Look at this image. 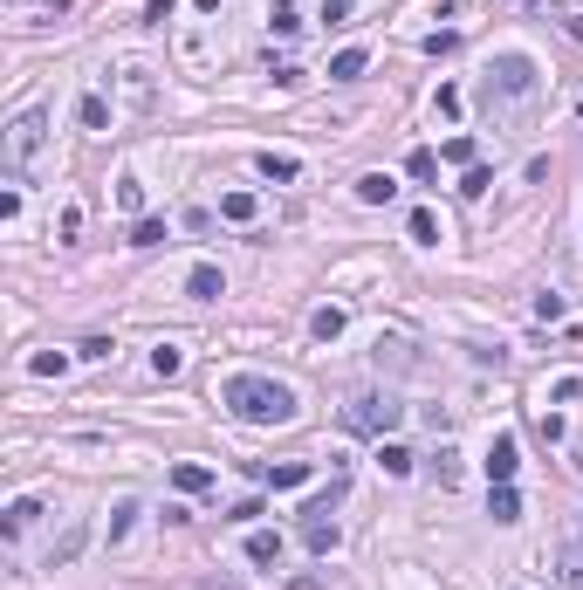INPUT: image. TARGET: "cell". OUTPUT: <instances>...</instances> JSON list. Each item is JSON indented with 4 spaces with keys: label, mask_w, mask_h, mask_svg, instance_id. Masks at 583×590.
<instances>
[{
    "label": "cell",
    "mask_w": 583,
    "mask_h": 590,
    "mask_svg": "<svg viewBox=\"0 0 583 590\" xmlns=\"http://www.w3.org/2000/svg\"><path fill=\"white\" fill-rule=\"evenodd\" d=\"M227 412L233 419H247V426H289L295 412H302V398H295L282 378H262V371H241V378H227Z\"/></svg>",
    "instance_id": "cell-1"
},
{
    "label": "cell",
    "mask_w": 583,
    "mask_h": 590,
    "mask_svg": "<svg viewBox=\"0 0 583 590\" xmlns=\"http://www.w3.org/2000/svg\"><path fill=\"white\" fill-rule=\"evenodd\" d=\"M399 419H405V405L391 398V391H357V398L343 405V426H351V433H399Z\"/></svg>",
    "instance_id": "cell-2"
},
{
    "label": "cell",
    "mask_w": 583,
    "mask_h": 590,
    "mask_svg": "<svg viewBox=\"0 0 583 590\" xmlns=\"http://www.w3.org/2000/svg\"><path fill=\"white\" fill-rule=\"evenodd\" d=\"M42 131H48V117H42V110H21V117H15V131H7V158H15V165H28V158L42 152Z\"/></svg>",
    "instance_id": "cell-3"
},
{
    "label": "cell",
    "mask_w": 583,
    "mask_h": 590,
    "mask_svg": "<svg viewBox=\"0 0 583 590\" xmlns=\"http://www.w3.org/2000/svg\"><path fill=\"white\" fill-rule=\"evenodd\" d=\"M494 90L501 96H536V63L529 55H501L494 63Z\"/></svg>",
    "instance_id": "cell-4"
},
{
    "label": "cell",
    "mask_w": 583,
    "mask_h": 590,
    "mask_svg": "<svg viewBox=\"0 0 583 590\" xmlns=\"http://www.w3.org/2000/svg\"><path fill=\"white\" fill-rule=\"evenodd\" d=\"M515 467H522V447H515V433H494V447H488V481H494V487L515 481Z\"/></svg>",
    "instance_id": "cell-5"
},
{
    "label": "cell",
    "mask_w": 583,
    "mask_h": 590,
    "mask_svg": "<svg viewBox=\"0 0 583 590\" xmlns=\"http://www.w3.org/2000/svg\"><path fill=\"white\" fill-rule=\"evenodd\" d=\"M337 543H343V528L330 522V515H309V522H302V549H309V556H330Z\"/></svg>",
    "instance_id": "cell-6"
},
{
    "label": "cell",
    "mask_w": 583,
    "mask_h": 590,
    "mask_svg": "<svg viewBox=\"0 0 583 590\" xmlns=\"http://www.w3.org/2000/svg\"><path fill=\"white\" fill-rule=\"evenodd\" d=\"M185 295H193V302H220V295H227V275H220L213 261H200L193 275H185Z\"/></svg>",
    "instance_id": "cell-7"
},
{
    "label": "cell",
    "mask_w": 583,
    "mask_h": 590,
    "mask_svg": "<svg viewBox=\"0 0 583 590\" xmlns=\"http://www.w3.org/2000/svg\"><path fill=\"white\" fill-rule=\"evenodd\" d=\"M268 487H309V474H316V460H282V467H254Z\"/></svg>",
    "instance_id": "cell-8"
},
{
    "label": "cell",
    "mask_w": 583,
    "mask_h": 590,
    "mask_svg": "<svg viewBox=\"0 0 583 590\" xmlns=\"http://www.w3.org/2000/svg\"><path fill=\"white\" fill-rule=\"evenodd\" d=\"M343 323H351V316H343L337 302H322V310L309 316V337H316V343H337V337H343Z\"/></svg>",
    "instance_id": "cell-9"
},
{
    "label": "cell",
    "mask_w": 583,
    "mask_h": 590,
    "mask_svg": "<svg viewBox=\"0 0 583 590\" xmlns=\"http://www.w3.org/2000/svg\"><path fill=\"white\" fill-rule=\"evenodd\" d=\"M254 165H262V179H275V186H289V179H302V158H289V152H262Z\"/></svg>",
    "instance_id": "cell-10"
},
{
    "label": "cell",
    "mask_w": 583,
    "mask_h": 590,
    "mask_svg": "<svg viewBox=\"0 0 583 590\" xmlns=\"http://www.w3.org/2000/svg\"><path fill=\"white\" fill-rule=\"evenodd\" d=\"M172 487H179V495H206V487H213V474H206L200 460H179V467H172Z\"/></svg>",
    "instance_id": "cell-11"
},
{
    "label": "cell",
    "mask_w": 583,
    "mask_h": 590,
    "mask_svg": "<svg viewBox=\"0 0 583 590\" xmlns=\"http://www.w3.org/2000/svg\"><path fill=\"white\" fill-rule=\"evenodd\" d=\"M391 192H399V179H391V172H364V179H357V200H364V206H384Z\"/></svg>",
    "instance_id": "cell-12"
},
{
    "label": "cell",
    "mask_w": 583,
    "mask_h": 590,
    "mask_svg": "<svg viewBox=\"0 0 583 590\" xmlns=\"http://www.w3.org/2000/svg\"><path fill=\"white\" fill-rule=\"evenodd\" d=\"M247 563H262V570L282 563V536H275V528H254V536H247Z\"/></svg>",
    "instance_id": "cell-13"
},
{
    "label": "cell",
    "mask_w": 583,
    "mask_h": 590,
    "mask_svg": "<svg viewBox=\"0 0 583 590\" xmlns=\"http://www.w3.org/2000/svg\"><path fill=\"white\" fill-rule=\"evenodd\" d=\"M488 515H494V522H522V495H515V481H501L488 495Z\"/></svg>",
    "instance_id": "cell-14"
},
{
    "label": "cell",
    "mask_w": 583,
    "mask_h": 590,
    "mask_svg": "<svg viewBox=\"0 0 583 590\" xmlns=\"http://www.w3.org/2000/svg\"><path fill=\"white\" fill-rule=\"evenodd\" d=\"M254 213H262V200H254V192H227V200H220V220H233V227H247Z\"/></svg>",
    "instance_id": "cell-15"
},
{
    "label": "cell",
    "mask_w": 583,
    "mask_h": 590,
    "mask_svg": "<svg viewBox=\"0 0 583 590\" xmlns=\"http://www.w3.org/2000/svg\"><path fill=\"white\" fill-rule=\"evenodd\" d=\"M172 233H165V220H152V213H138V227H131V248H165Z\"/></svg>",
    "instance_id": "cell-16"
},
{
    "label": "cell",
    "mask_w": 583,
    "mask_h": 590,
    "mask_svg": "<svg viewBox=\"0 0 583 590\" xmlns=\"http://www.w3.org/2000/svg\"><path fill=\"white\" fill-rule=\"evenodd\" d=\"M35 515H42V501H35V495H21V501H7V522H0V528H7V536H21V528H28Z\"/></svg>",
    "instance_id": "cell-17"
},
{
    "label": "cell",
    "mask_w": 583,
    "mask_h": 590,
    "mask_svg": "<svg viewBox=\"0 0 583 590\" xmlns=\"http://www.w3.org/2000/svg\"><path fill=\"white\" fill-rule=\"evenodd\" d=\"M378 467H384V474H391V481H405V474H412V453H405V447H391V439H384V447H378Z\"/></svg>",
    "instance_id": "cell-18"
},
{
    "label": "cell",
    "mask_w": 583,
    "mask_h": 590,
    "mask_svg": "<svg viewBox=\"0 0 583 590\" xmlns=\"http://www.w3.org/2000/svg\"><path fill=\"white\" fill-rule=\"evenodd\" d=\"M364 63H371L364 48H343L337 63H330V76H337V83H357V76H364Z\"/></svg>",
    "instance_id": "cell-19"
},
{
    "label": "cell",
    "mask_w": 583,
    "mask_h": 590,
    "mask_svg": "<svg viewBox=\"0 0 583 590\" xmlns=\"http://www.w3.org/2000/svg\"><path fill=\"white\" fill-rule=\"evenodd\" d=\"M152 371H158V378H179V371H185V350H179V343H158V350H152Z\"/></svg>",
    "instance_id": "cell-20"
},
{
    "label": "cell",
    "mask_w": 583,
    "mask_h": 590,
    "mask_svg": "<svg viewBox=\"0 0 583 590\" xmlns=\"http://www.w3.org/2000/svg\"><path fill=\"white\" fill-rule=\"evenodd\" d=\"M76 117H83V131H110V103H104V96H83Z\"/></svg>",
    "instance_id": "cell-21"
},
{
    "label": "cell",
    "mask_w": 583,
    "mask_h": 590,
    "mask_svg": "<svg viewBox=\"0 0 583 590\" xmlns=\"http://www.w3.org/2000/svg\"><path fill=\"white\" fill-rule=\"evenodd\" d=\"M28 371H35V378H62V371H69V350H35Z\"/></svg>",
    "instance_id": "cell-22"
},
{
    "label": "cell",
    "mask_w": 583,
    "mask_h": 590,
    "mask_svg": "<svg viewBox=\"0 0 583 590\" xmlns=\"http://www.w3.org/2000/svg\"><path fill=\"white\" fill-rule=\"evenodd\" d=\"M268 28H275V34H295V28H302V15H295V0H275V7H268Z\"/></svg>",
    "instance_id": "cell-23"
},
{
    "label": "cell",
    "mask_w": 583,
    "mask_h": 590,
    "mask_svg": "<svg viewBox=\"0 0 583 590\" xmlns=\"http://www.w3.org/2000/svg\"><path fill=\"white\" fill-rule=\"evenodd\" d=\"M131 522H138V501H117V508H110V543H124Z\"/></svg>",
    "instance_id": "cell-24"
},
{
    "label": "cell",
    "mask_w": 583,
    "mask_h": 590,
    "mask_svg": "<svg viewBox=\"0 0 583 590\" xmlns=\"http://www.w3.org/2000/svg\"><path fill=\"white\" fill-rule=\"evenodd\" d=\"M412 241H419V248H440V220H432L426 206L412 213Z\"/></svg>",
    "instance_id": "cell-25"
},
{
    "label": "cell",
    "mask_w": 583,
    "mask_h": 590,
    "mask_svg": "<svg viewBox=\"0 0 583 590\" xmlns=\"http://www.w3.org/2000/svg\"><path fill=\"white\" fill-rule=\"evenodd\" d=\"M432 110H440L446 124H460V90H453V83H440V96H432Z\"/></svg>",
    "instance_id": "cell-26"
},
{
    "label": "cell",
    "mask_w": 583,
    "mask_h": 590,
    "mask_svg": "<svg viewBox=\"0 0 583 590\" xmlns=\"http://www.w3.org/2000/svg\"><path fill=\"white\" fill-rule=\"evenodd\" d=\"M83 536H90V528H69V536H62V549H55V556H48V570H62V563H76Z\"/></svg>",
    "instance_id": "cell-27"
},
{
    "label": "cell",
    "mask_w": 583,
    "mask_h": 590,
    "mask_svg": "<svg viewBox=\"0 0 583 590\" xmlns=\"http://www.w3.org/2000/svg\"><path fill=\"white\" fill-rule=\"evenodd\" d=\"M117 206H124V213H144V186H138V179H117Z\"/></svg>",
    "instance_id": "cell-28"
},
{
    "label": "cell",
    "mask_w": 583,
    "mask_h": 590,
    "mask_svg": "<svg viewBox=\"0 0 583 590\" xmlns=\"http://www.w3.org/2000/svg\"><path fill=\"white\" fill-rule=\"evenodd\" d=\"M488 186H494V172H488V165H467V179H460V192H467V200H480Z\"/></svg>",
    "instance_id": "cell-29"
},
{
    "label": "cell",
    "mask_w": 583,
    "mask_h": 590,
    "mask_svg": "<svg viewBox=\"0 0 583 590\" xmlns=\"http://www.w3.org/2000/svg\"><path fill=\"white\" fill-rule=\"evenodd\" d=\"M440 158H446V165H474V138H446Z\"/></svg>",
    "instance_id": "cell-30"
},
{
    "label": "cell",
    "mask_w": 583,
    "mask_h": 590,
    "mask_svg": "<svg viewBox=\"0 0 583 590\" xmlns=\"http://www.w3.org/2000/svg\"><path fill=\"white\" fill-rule=\"evenodd\" d=\"M536 316H542V323H563V295L542 289V295H536Z\"/></svg>",
    "instance_id": "cell-31"
},
{
    "label": "cell",
    "mask_w": 583,
    "mask_h": 590,
    "mask_svg": "<svg viewBox=\"0 0 583 590\" xmlns=\"http://www.w3.org/2000/svg\"><path fill=\"white\" fill-rule=\"evenodd\" d=\"M453 481H460V453L440 447V487H453Z\"/></svg>",
    "instance_id": "cell-32"
},
{
    "label": "cell",
    "mask_w": 583,
    "mask_h": 590,
    "mask_svg": "<svg viewBox=\"0 0 583 590\" xmlns=\"http://www.w3.org/2000/svg\"><path fill=\"white\" fill-rule=\"evenodd\" d=\"M405 172H412V179H432V172H440V158H432V152H412V158H405Z\"/></svg>",
    "instance_id": "cell-33"
},
{
    "label": "cell",
    "mask_w": 583,
    "mask_h": 590,
    "mask_svg": "<svg viewBox=\"0 0 583 590\" xmlns=\"http://www.w3.org/2000/svg\"><path fill=\"white\" fill-rule=\"evenodd\" d=\"M549 398H556V405H569V398H583V378H556V385H549Z\"/></svg>",
    "instance_id": "cell-34"
},
{
    "label": "cell",
    "mask_w": 583,
    "mask_h": 590,
    "mask_svg": "<svg viewBox=\"0 0 583 590\" xmlns=\"http://www.w3.org/2000/svg\"><path fill=\"white\" fill-rule=\"evenodd\" d=\"M110 350H117L110 337H83V343H76V358H110Z\"/></svg>",
    "instance_id": "cell-35"
},
{
    "label": "cell",
    "mask_w": 583,
    "mask_h": 590,
    "mask_svg": "<svg viewBox=\"0 0 583 590\" xmlns=\"http://www.w3.org/2000/svg\"><path fill=\"white\" fill-rule=\"evenodd\" d=\"M351 7L357 0H322V21H351Z\"/></svg>",
    "instance_id": "cell-36"
},
{
    "label": "cell",
    "mask_w": 583,
    "mask_h": 590,
    "mask_svg": "<svg viewBox=\"0 0 583 590\" xmlns=\"http://www.w3.org/2000/svg\"><path fill=\"white\" fill-rule=\"evenodd\" d=\"M289 590H322V576H309V570H302V576H289Z\"/></svg>",
    "instance_id": "cell-37"
},
{
    "label": "cell",
    "mask_w": 583,
    "mask_h": 590,
    "mask_svg": "<svg viewBox=\"0 0 583 590\" xmlns=\"http://www.w3.org/2000/svg\"><path fill=\"white\" fill-rule=\"evenodd\" d=\"M206 590H241V584H233V576H206Z\"/></svg>",
    "instance_id": "cell-38"
},
{
    "label": "cell",
    "mask_w": 583,
    "mask_h": 590,
    "mask_svg": "<svg viewBox=\"0 0 583 590\" xmlns=\"http://www.w3.org/2000/svg\"><path fill=\"white\" fill-rule=\"evenodd\" d=\"M577 110H583V96H577Z\"/></svg>",
    "instance_id": "cell-39"
}]
</instances>
